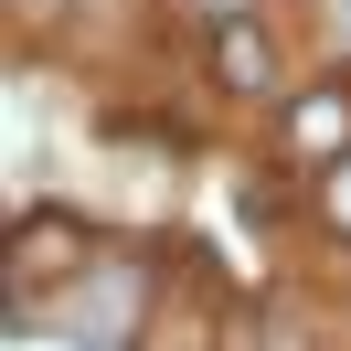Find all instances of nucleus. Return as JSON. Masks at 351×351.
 <instances>
[{
    "mask_svg": "<svg viewBox=\"0 0 351 351\" xmlns=\"http://www.w3.org/2000/svg\"><path fill=\"white\" fill-rule=\"evenodd\" d=\"M192 11H202V22H223V11H256V0H192Z\"/></svg>",
    "mask_w": 351,
    "mask_h": 351,
    "instance_id": "6",
    "label": "nucleus"
},
{
    "mask_svg": "<svg viewBox=\"0 0 351 351\" xmlns=\"http://www.w3.org/2000/svg\"><path fill=\"white\" fill-rule=\"evenodd\" d=\"M266 117H277V160L308 181L319 160L351 149V64H330V75H308V86H287Z\"/></svg>",
    "mask_w": 351,
    "mask_h": 351,
    "instance_id": "4",
    "label": "nucleus"
},
{
    "mask_svg": "<svg viewBox=\"0 0 351 351\" xmlns=\"http://www.w3.org/2000/svg\"><path fill=\"white\" fill-rule=\"evenodd\" d=\"M192 75H202V96L213 107H277L287 96V32H277V11H223V22H202V43H192Z\"/></svg>",
    "mask_w": 351,
    "mask_h": 351,
    "instance_id": "2",
    "label": "nucleus"
},
{
    "mask_svg": "<svg viewBox=\"0 0 351 351\" xmlns=\"http://www.w3.org/2000/svg\"><path fill=\"white\" fill-rule=\"evenodd\" d=\"M160 277H171V256L138 234H107L96 245V266L53 298V330H64L75 351H149L138 330L160 319Z\"/></svg>",
    "mask_w": 351,
    "mask_h": 351,
    "instance_id": "1",
    "label": "nucleus"
},
{
    "mask_svg": "<svg viewBox=\"0 0 351 351\" xmlns=\"http://www.w3.org/2000/svg\"><path fill=\"white\" fill-rule=\"evenodd\" d=\"M298 223H308V234L330 245V256H351V149L308 171V213H298Z\"/></svg>",
    "mask_w": 351,
    "mask_h": 351,
    "instance_id": "5",
    "label": "nucleus"
},
{
    "mask_svg": "<svg viewBox=\"0 0 351 351\" xmlns=\"http://www.w3.org/2000/svg\"><path fill=\"white\" fill-rule=\"evenodd\" d=\"M341 11H351V0H341Z\"/></svg>",
    "mask_w": 351,
    "mask_h": 351,
    "instance_id": "7",
    "label": "nucleus"
},
{
    "mask_svg": "<svg viewBox=\"0 0 351 351\" xmlns=\"http://www.w3.org/2000/svg\"><path fill=\"white\" fill-rule=\"evenodd\" d=\"M96 213L86 202H22L11 213V245H0V287H22V298H64L75 277L96 266Z\"/></svg>",
    "mask_w": 351,
    "mask_h": 351,
    "instance_id": "3",
    "label": "nucleus"
}]
</instances>
